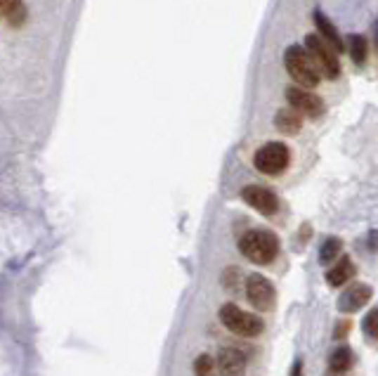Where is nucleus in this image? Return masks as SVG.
Wrapping results in <instances>:
<instances>
[{
    "instance_id": "obj_1",
    "label": "nucleus",
    "mask_w": 378,
    "mask_h": 376,
    "mask_svg": "<svg viewBox=\"0 0 378 376\" xmlns=\"http://www.w3.org/2000/svg\"><path fill=\"white\" fill-rule=\"evenodd\" d=\"M239 251L251 263L270 265L279 256V237L270 230H249L239 239Z\"/></svg>"
},
{
    "instance_id": "obj_2",
    "label": "nucleus",
    "mask_w": 378,
    "mask_h": 376,
    "mask_svg": "<svg viewBox=\"0 0 378 376\" xmlns=\"http://www.w3.org/2000/svg\"><path fill=\"white\" fill-rule=\"evenodd\" d=\"M284 67L291 74V79L298 83V88H303V90L317 88L319 81H322L319 69L315 67L312 57L305 53V48H301V45H291V48H286Z\"/></svg>"
},
{
    "instance_id": "obj_3",
    "label": "nucleus",
    "mask_w": 378,
    "mask_h": 376,
    "mask_svg": "<svg viewBox=\"0 0 378 376\" xmlns=\"http://www.w3.org/2000/svg\"><path fill=\"white\" fill-rule=\"evenodd\" d=\"M291 164V152L284 142H267L253 154V166L263 175H282Z\"/></svg>"
},
{
    "instance_id": "obj_4",
    "label": "nucleus",
    "mask_w": 378,
    "mask_h": 376,
    "mask_svg": "<svg viewBox=\"0 0 378 376\" xmlns=\"http://www.w3.org/2000/svg\"><path fill=\"white\" fill-rule=\"evenodd\" d=\"M305 53L312 57V62H315V67L319 69V74L327 76L329 81H334L341 76V62H338L336 50L331 48L327 41H322L319 34L305 38Z\"/></svg>"
},
{
    "instance_id": "obj_5",
    "label": "nucleus",
    "mask_w": 378,
    "mask_h": 376,
    "mask_svg": "<svg viewBox=\"0 0 378 376\" xmlns=\"http://www.w3.org/2000/svg\"><path fill=\"white\" fill-rule=\"evenodd\" d=\"M220 322H223L232 334L251 336V339L258 334H263V329H265V324L260 317L246 313V310H241L239 306H234V303H225V306L220 308Z\"/></svg>"
},
{
    "instance_id": "obj_6",
    "label": "nucleus",
    "mask_w": 378,
    "mask_h": 376,
    "mask_svg": "<svg viewBox=\"0 0 378 376\" xmlns=\"http://www.w3.org/2000/svg\"><path fill=\"white\" fill-rule=\"evenodd\" d=\"M246 296H249L251 306L260 310V313H267V310L275 308L277 301V291L270 284V280L263 275H251L246 280Z\"/></svg>"
},
{
    "instance_id": "obj_7",
    "label": "nucleus",
    "mask_w": 378,
    "mask_h": 376,
    "mask_svg": "<svg viewBox=\"0 0 378 376\" xmlns=\"http://www.w3.org/2000/svg\"><path fill=\"white\" fill-rule=\"evenodd\" d=\"M286 102L291 105L293 112L310 116V119H319L324 114V100L310 90L303 88H286Z\"/></svg>"
},
{
    "instance_id": "obj_8",
    "label": "nucleus",
    "mask_w": 378,
    "mask_h": 376,
    "mask_svg": "<svg viewBox=\"0 0 378 376\" xmlns=\"http://www.w3.org/2000/svg\"><path fill=\"white\" fill-rule=\"evenodd\" d=\"M241 199H244L251 209L263 213V216H275L279 211V197L275 192L267 190V187H260V185L244 187V190H241Z\"/></svg>"
},
{
    "instance_id": "obj_9",
    "label": "nucleus",
    "mask_w": 378,
    "mask_h": 376,
    "mask_svg": "<svg viewBox=\"0 0 378 376\" xmlns=\"http://www.w3.org/2000/svg\"><path fill=\"white\" fill-rule=\"evenodd\" d=\"M371 296H374V289H371L369 284H350L341 294V298H338V310H341L343 315H353L367 306Z\"/></svg>"
},
{
    "instance_id": "obj_10",
    "label": "nucleus",
    "mask_w": 378,
    "mask_h": 376,
    "mask_svg": "<svg viewBox=\"0 0 378 376\" xmlns=\"http://www.w3.org/2000/svg\"><path fill=\"white\" fill-rule=\"evenodd\" d=\"M218 369L223 376H244L246 372V355L237 348H225L218 355Z\"/></svg>"
},
{
    "instance_id": "obj_11",
    "label": "nucleus",
    "mask_w": 378,
    "mask_h": 376,
    "mask_svg": "<svg viewBox=\"0 0 378 376\" xmlns=\"http://www.w3.org/2000/svg\"><path fill=\"white\" fill-rule=\"evenodd\" d=\"M315 24H317V31H319V38L322 41H327L331 48L336 50V53H343L345 50V41L338 34V29L331 24V19L324 15L322 10H315Z\"/></svg>"
},
{
    "instance_id": "obj_12",
    "label": "nucleus",
    "mask_w": 378,
    "mask_h": 376,
    "mask_svg": "<svg viewBox=\"0 0 378 376\" xmlns=\"http://www.w3.org/2000/svg\"><path fill=\"white\" fill-rule=\"evenodd\" d=\"M355 275H357L355 263L350 261L348 256H345V258H341V261L334 265V268L327 270V282H329L334 289H338V287H345L348 282H353Z\"/></svg>"
},
{
    "instance_id": "obj_13",
    "label": "nucleus",
    "mask_w": 378,
    "mask_h": 376,
    "mask_svg": "<svg viewBox=\"0 0 378 376\" xmlns=\"http://www.w3.org/2000/svg\"><path fill=\"white\" fill-rule=\"evenodd\" d=\"M275 128L284 135H298L303 128V116L293 112V109H282L275 116Z\"/></svg>"
},
{
    "instance_id": "obj_14",
    "label": "nucleus",
    "mask_w": 378,
    "mask_h": 376,
    "mask_svg": "<svg viewBox=\"0 0 378 376\" xmlns=\"http://www.w3.org/2000/svg\"><path fill=\"white\" fill-rule=\"evenodd\" d=\"M0 17L10 27H22L26 19V3H19V0H0Z\"/></svg>"
},
{
    "instance_id": "obj_15",
    "label": "nucleus",
    "mask_w": 378,
    "mask_h": 376,
    "mask_svg": "<svg viewBox=\"0 0 378 376\" xmlns=\"http://www.w3.org/2000/svg\"><path fill=\"white\" fill-rule=\"evenodd\" d=\"M353 362H355V353L348 346H341V348H336L334 353H331L329 372L331 374H345L350 367H353Z\"/></svg>"
},
{
    "instance_id": "obj_16",
    "label": "nucleus",
    "mask_w": 378,
    "mask_h": 376,
    "mask_svg": "<svg viewBox=\"0 0 378 376\" xmlns=\"http://www.w3.org/2000/svg\"><path fill=\"white\" fill-rule=\"evenodd\" d=\"M341 249H343V242L338 237L327 239V242L322 244V249H319V261H322L324 265L331 263V261H336L338 254H341Z\"/></svg>"
},
{
    "instance_id": "obj_17",
    "label": "nucleus",
    "mask_w": 378,
    "mask_h": 376,
    "mask_svg": "<svg viewBox=\"0 0 378 376\" xmlns=\"http://www.w3.org/2000/svg\"><path fill=\"white\" fill-rule=\"evenodd\" d=\"M348 43H350V55H353L355 64L367 62V38L360 36V34H353Z\"/></svg>"
},
{
    "instance_id": "obj_18",
    "label": "nucleus",
    "mask_w": 378,
    "mask_h": 376,
    "mask_svg": "<svg viewBox=\"0 0 378 376\" xmlns=\"http://www.w3.org/2000/svg\"><path fill=\"white\" fill-rule=\"evenodd\" d=\"M213 372H215V362H213V358L211 355H199L197 358V362H194V374L197 376H213Z\"/></svg>"
},
{
    "instance_id": "obj_19",
    "label": "nucleus",
    "mask_w": 378,
    "mask_h": 376,
    "mask_svg": "<svg viewBox=\"0 0 378 376\" xmlns=\"http://www.w3.org/2000/svg\"><path fill=\"white\" fill-rule=\"evenodd\" d=\"M364 334L371 336V339H378V308L369 310V315L364 317Z\"/></svg>"
},
{
    "instance_id": "obj_20",
    "label": "nucleus",
    "mask_w": 378,
    "mask_h": 376,
    "mask_svg": "<svg viewBox=\"0 0 378 376\" xmlns=\"http://www.w3.org/2000/svg\"><path fill=\"white\" fill-rule=\"evenodd\" d=\"M348 332H350V320H341V322H338V327H336L334 339H343V336H348Z\"/></svg>"
},
{
    "instance_id": "obj_21",
    "label": "nucleus",
    "mask_w": 378,
    "mask_h": 376,
    "mask_svg": "<svg viewBox=\"0 0 378 376\" xmlns=\"http://www.w3.org/2000/svg\"><path fill=\"white\" fill-rule=\"evenodd\" d=\"M291 376H303V360H296V362H293Z\"/></svg>"
}]
</instances>
